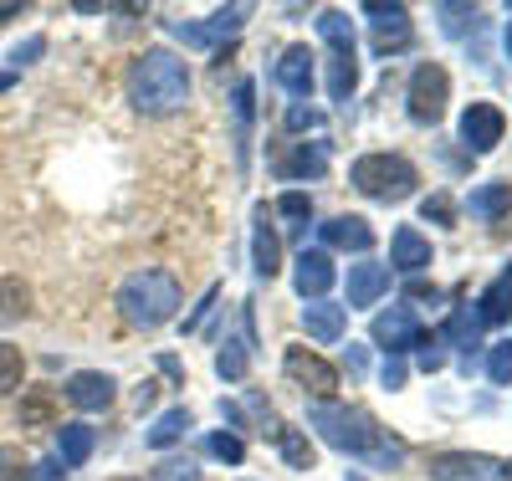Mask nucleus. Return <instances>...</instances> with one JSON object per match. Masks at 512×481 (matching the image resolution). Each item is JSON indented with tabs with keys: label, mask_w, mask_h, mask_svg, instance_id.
<instances>
[{
	"label": "nucleus",
	"mask_w": 512,
	"mask_h": 481,
	"mask_svg": "<svg viewBox=\"0 0 512 481\" xmlns=\"http://www.w3.org/2000/svg\"><path fill=\"white\" fill-rule=\"evenodd\" d=\"M420 318H415V308H390V313H379L374 318V343L379 348H390V359H400L405 348H420Z\"/></svg>",
	"instance_id": "9"
},
{
	"label": "nucleus",
	"mask_w": 512,
	"mask_h": 481,
	"mask_svg": "<svg viewBox=\"0 0 512 481\" xmlns=\"http://www.w3.org/2000/svg\"><path fill=\"white\" fill-rule=\"evenodd\" d=\"M323 169H328V149H323V144H313V149L303 144V149H297L292 159H282V164H277V174H282V180H308V174L318 180Z\"/></svg>",
	"instance_id": "24"
},
{
	"label": "nucleus",
	"mask_w": 512,
	"mask_h": 481,
	"mask_svg": "<svg viewBox=\"0 0 512 481\" xmlns=\"http://www.w3.org/2000/svg\"><path fill=\"white\" fill-rule=\"evenodd\" d=\"M26 481H67V471H62V461H36L26 471Z\"/></svg>",
	"instance_id": "41"
},
{
	"label": "nucleus",
	"mask_w": 512,
	"mask_h": 481,
	"mask_svg": "<svg viewBox=\"0 0 512 481\" xmlns=\"http://www.w3.org/2000/svg\"><path fill=\"white\" fill-rule=\"evenodd\" d=\"M251 98H256V87H251V82H236V118H241V134H246V123H251Z\"/></svg>",
	"instance_id": "40"
},
{
	"label": "nucleus",
	"mask_w": 512,
	"mask_h": 481,
	"mask_svg": "<svg viewBox=\"0 0 512 481\" xmlns=\"http://www.w3.org/2000/svg\"><path fill=\"white\" fill-rule=\"evenodd\" d=\"M379 379H384V389H400V384H405V364H400V359H384Z\"/></svg>",
	"instance_id": "43"
},
{
	"label": "nucleus",
	"mask_w": 512,
	"mask_h": 481,
	"mask_svg": "<svg viewBox=\"0 0 512 481\" xmlns=\"http://www.w3.org/2000/svg\"><path fill=\"white\" fill-rule=\"evenodd\" d=\"M31 313V287L21 277H0V318H26Z\"/></svg>",
	"instance_id": "26"
},
{
	"label": "nucleus",
	"mask_w": 512,
	"mask_h": 481,
	"mask_svg": "<svg viewBox=\"0 0 512 481\" xmlns=\"http://www.w3.org/2000/svg\"><path fill=\"white\" fill-rule=\"evenodd\" d=\"M57 415H62L57 389L36 384V389H26V395H21V425L26 430H47V425H57Z\"/></svg>",
	"instance_id": "18"
},
{
	"label": "nucleus",
	"mask_w": 512,
	"mask_h": 481,
	"mask_svg": "<svg viewBox=\"0 0 512 481\" xmlns=\"http://www.w3.org/2000/svg\"><path fill=\"white\" fill-rule=\"evenodd\" d=\"M21 16V6H16V0H11V6H0V26H6V21H16Z\"/></svg>",
	"instance_id": "47"
},
{
	"label": "nucleus",
	"mask_w": 512,
	"mask_h": 481,
	"mask_svg": "<svg viewBox=\"0 0 512 481\" xmlns=\"http://www.w3.org/2000/svg\"><path fill=\"white\" fill-rule=\"evenodd\" d=\"M16 77H21V72H11V67L0 72V93H11V87H16Z\"/></svg>",
	"instance_id": "46"
},
{
	"label": "nucleus",
	"mask_w": 512,
	"mask_h": 481,
	"mask_svg": "<svg viewBox=\"0 0 512 481\" xmlns=\"http://www.w3.org/2000/svg\"><path fill=\"white\" fill-rule=\"evenodd\" d=\"M502 41H507V57H512V21H507V31H502Z\"/></svg>",
	"instance_id": "48"
},
{
	"label": "nucleus",
	"mask_w": 512,
	"mask_h": 481,
	"mask_svg": "<svg viewBox=\"0 0 512 481\" xmlns=\"http://www.w3.org/2000/svg\"><path fill=\"white\" fill-rule=\"evenodd\" d=\"M472 215L477 221H502V215L512 210V185H502V180H492V185H482V190H472Z\"/></svg>",
	"instance_id": "21"
},
{
	"label": "nucleus",
	"mask_w": 512,
	"mask_h": 481,
	"mask_svg": "<svg viewBox=\"0 0 512 481\" xmlns=\"http://www.w3.org/2000/svg\"><path fill=\"white\" fill-rule=\"evenodd\" d=\"M241 21H246V6H231V11H216V16H210V41H216V36H236L241 31Z\"/></svg>",
	"instance_id": "33"
},
{
	"label": "nucleus",
	"mask_w": 512,
	"mask_h": 481,
	"mask_svg": "<svg viewBox=\"0 0 512 481\" xmlns=\"http://www.w3.org/2000/svg\"><path fill=\"white\" fill-rule=\"evenodd\" d=\"M277 210L287 215V221H297V226H303V221H308V215H313V200H308L303 190H287V195L277 200Z\"/></svg>",
	"instance_id": "34"
},
{
	"label": "nucleus",
	"mask_w": 512,
	"mask_h": 481,
	"mask_svg": "<svg viewBox=\"0 0 512 481\" xmlns=\"http://www.w3.org/2000/svg\"><path fill=\"white\" fill-rule=\"evenodd\" d=\"M93 441H98V435L88 430V425H57V461H62V471L67 466H82V461H88L93 456Z\"/></svg>",
	"instance_id": "19"
},
{
	"label": "nucleus",
	"mask_w": 512,
	"mask_h": 481,
	"mask_svg": "<svg viewBox=\"0 0 512 481\" xmlns=\"http://www.w3.org/2000/svg\"><path fill=\"white\" fill-rule=\"evenodd\" d=\"M267 435L277 441V451L287 456V466H292V471H313V446H308V441H303V435H297L292 425L272 420V430H267Z\"/></svg>",
	"instance_id": "22"
},
{
	"label": "nucleus",
	"mask_w": 512,
	"mask_h": 481,
	"mask_svg": "<svg viewBox=\"0 0 512 481\" xmlns=\"http://www.w3.org/2000/svg\"><path fill=\"white\" fill-rule=\"evenodd\" d=\"M246 364H251V359H246V343H241V338H226L221 354H216V374H221V379H246Z\"/></svg>",
	"instance_id": "29"
},
{
	"label": "nucleus",
	"mask_w": 512,
	"mask_h": 481,
	"mask_svg": "<svg viewBox=\"0 0 512 481\" xmlns=\"http://www.w3.org/2000/svg\"><path fill=\"white\" fill-rule=\"evenodd\" d=\"M169 31H175L185 47H210V31L205 26H185V21H169Z\"/></svg>",
	"instance_id": "38"
},
{
	"label": "nucleus",
	"mask_w": 512,
	"mask_h": 481,
	"mask_svg": "<svg viewBox=\"0 0 512 481\" xmlns=\"http://www.w3.org/2000/svg\"><path fill=\"white\" fill-rule=\"evenodd\" d=\"M128 98H134V108L149 113V118L180 113L190 103V67L175 52L149 47L134 67H128Z\"/></svg>",
	"instance_id": "2"
},
{
	"label": "nucleus",
	"mask_w": 512,
	"mask_h": 481,
	"mask_svg": "<svg viewBox=\"0 0 512 481\" xmlns=\"http://www.w3.org/2000/svg\"><path fill=\"white\" fill-rule=\"evenodd\" d=\"M185 430H190V410H185V405H175V410H164V415L149 425V435H144V441H149L154 451H169V446H175Z\"/></svg>",
	"instance_id": "23"
},
{
	"label": "nucleus",
	"mask_w": 512,
	"mask_h": 481,
	"mask_svg": "<svg viewBox=\"0 0 512 481\" xmlns=\"http://www.w3.org/2000/svg\"><path fill=\"white\" fill-rule=\"evenodd\" d=\"M487 374H492V384H512V343L487 348Z\"/></svg>",
	"instance_id": "30"
},
{
	"label": "nucleus",
	"mask_w": 512,
	"mask_h": 481,
	"mask_svg": "<svg viewBox=\"0 0 512 481\" xmlns=\"http://www.w3.org/2000/svg\"><path fill=\"white\" fill-rule=\"evenodd\" d=\"M318 123H323V113H313V108H303V103L287 108V128H318Z\"/></svg>",
	"instance_id": "42"
},
{
	"label": "nucleus",
	"mask_w": 512,
	"mask_h": 481,
	"mask_svg": "<svg viewBox=\"0 0 512 481\" xmlns=\"http://www.w3.org/2000/svg\"><path fill=\"white\" fill-rule=\"evenodd\" d=\"M477 318H482V323H507V318H512V272H507V277H497V282L482 292Z\"/></svg>",
	"instance_id": "25"
},
{
	"label": "nucleus",
	"mask_w": 512,
	"mask_h": 481,
	"mask_svg": "<svg viewBox=\"0 0 512 481\" xmlns=\"http://www.w3.org/2000/svg\"><path fill=\"white\" fill-rule=\"evenodd\" d=\"M308 425L323 435V446L344 451V456H364L374 466H400L405 461V446L390 441V430H384L369 410H359V405H328L323 400V405H313Z\"/></svg>",
	"instance_id": "1"
},
{
	"label": "nucleus",
	"mask_w": 512,
	"mask_h": 481,
	"mask_svg": "<svg viewBox=\"0 0 512 481\" xmlns=\"http://www.w3.org/2000/svg\"><path fill=\"white\" fill-rule=\"evenodd\" d=\"M420 215H425V221H441V226H446V221H451V205L436 195V200H425V205H420Z\"/></svg>",
	"instance_id": "44"
},
{
	"label": "nucleus",
	"mask_w": 512,
	"mask_h": 481,
	"mask_svg": "<svg viewBox=\"0 0 512 481\" xmlns=\"http://www.w3.org/2000/svg\"><path fill=\"white\" fill-rule=\"evenodd\" d=\"M410 118L415 123H441L446 118V103H451V77L441 62H420L410 72Z\"/></svg>",
	"instance_id": "5"
},
{
	"label": "nucleus",
	"mask_w": 512,
	"mask_h": 481,
	"mask_svg": "<svg viewBox=\"0 0 512 481\" xmlns=\"http://www.w3.org/2000/svg\"><path fill=\"white\" fill-rule=\"evenodd\" d=\"M134 400H139V410H149V405L159 400V384H139V395H134Z\"/></svg>",
	"instance_id": "45"
},
{
	"label": "nucleus",
	"mask_w": 512,
	"mask_h": 481,
	"mask_svg": "<svg viewBox=\"0 0 512 481\" xmlns=\"http://www.w3.org/2000/svg\"><path fill=\"white\" fill-rule=\"evenodd\" d=\"M41 52H47V36H31L26 47H16V52H11V72H21L26 62H36Z\"/></svg>",
	"instance_id": "36"
},
{
	"label": "nucleus",
	"mask_w": 512,
	"mask_h": 481,
	"mask_svg": "<svg viewBox=\"0 0 512 481\" xmlns=\"http://www.w3.org/2000/svg\"><path fill=\"white\" fill-rule=\"evenodd\" d=\"M349 185H354L359 195H369V200H405V195H415L420 174H415V164L400 159V154H364V159H354V169H349Z\"/></svg>",
	"instance_id": "4"
},
{
	"label": "nucleus",
	"mask_w": 512,
	"mask_h": 481,
	"mask_svg": "<svg viewBox=\"0 0 512 481\" xmlns=\"http://www.w3.org/2000/svg\"><path fill=\"white\" fill-rule=\"evenodd\" d=\"M318 231H323V241L338 246V251H369V246H374V226L364 221V215H333V221L318 226Z\"/></svg>",
	"instance_id": "16"
},
{
	"label": "nucleus",
	"mask_w": 512,
	"mask_h": 481,
	"mask_svg": "<svg viewBox=\"0 0 512 481\" xmlns=\"http://www.w3.org/2000/svg\"><path fill=\"white\" fill-rule=\"evenodd\" d=\"M175 308H180V282L169 272L149 267V272H134L118 287V313H123L128 328L154 333V328H164L169 318H175Z\"/></svg>",
	"instance_id": "3"
},
{
	"label": "nucleus",
	"mask_w": 512,
	"mask_h": 481,
	"mask_svg": "<svg viewBox=\"0 0 512 481\" xmlns=\"http://www.w3.org/2000/svg\"><path fill=\"white\" fill-rule=\"evenodd\" d=\"M384 292H390V267H379V261L349 267V308H374Z\"/></svg>",
	"instance_id": "14"
},
{
	"label": "nucleus",
	"mask_w": 512,
	"mask_h": 481,
	"mask_svg": "<svg viewBox=\"0 0 512 481\" xmlns=\"http://www.w3.org/2000/svg\"><path fill=\"white\" fill-rule=\"evenodd\" d=\"M436 16H441V31H446V36H461L466 21L477 26V6H436Z\"/></svg>",
	"instance_id": "31"
},
{
	"label": "nucleus",
	"mask_w": 512,
	"mask_h": 481,
	"mask_svg": "<svg viewBox=\"0 0 512 481\" xmlns=\"http://www.w3.org/2000/svg\"><path fill=\"white\" fill-rule=\"evenodd\" d=\"M477 333H482V318H477L472 308H456V313H451L446 338H451L456 348H477Z\"/></svg>",
	"instance_id": "28"
},
{
	"label": "nucleus",
	"mask_w": 512,
	"mask_h": 481,
	"mask_svg": "<svg viewBox=\"0 0 512 481\" xmlns=\"http://www.w3.org/2000/svg\"><path fill=\"white\" fill-rule=\"evenodd\" d=\"M113 379L108 374H98V369H82V374H72L67 379V389H62V395H67V405H77V410H88V415H98V410H108L113 405Z\"/></svg>",
	"instance_id": "11"
},
{
	"label": "nucleus",
	"mask_w": 512,
	"mask_h": 481,
	"mask_svg": "<svg viewBox=\"0 0 512 481\" xmlns=\"http://www.w3.org/2000/svg\"><path fill=\"white\" fill-rule=\"evenodd\" d=\"M313 62H318V57L303 47V41L282 52V62H277V82L287 87L292 98H308V93H313V77H318V67H313Z\"/></svg>",
	"instance_id": "13"
},
{
	"label": "nucleus",
	"mask_w": 512,
	"mask_h": 481,
	"mask_svg": "<svg viewBox=\"0 0 512 481\" xmlns=\"http://www.w3.org/2000/svg\"><path fill=\"white\" fill-rule=\"evenodd\" d=\"M282 369H287V379H292L297 389H308L318 405L338 389V369H333L328 359H318L313 348H287V354H282Z\"/></svg>",
	"instance_id": "6"
},
{
	"label": "nucleus",
	"mask_w": 512,
	"mask_h": 481,
	"mask_svg": "<svg viewBox=\"0 0 512 481\" xmlns=\"http://www.w3.org/2000/svg\"><path fill=\"white\" fill-rule=\"evenodd\" d=\"M154 481H200V466L195 461H164V466H154Z\"/></svg>",
	"instance_id": "35"
},
{
	"label": "nucleus",
	"mask_w": 512,
	"mask_h": 481,
	"mask_svg": "<svg viewBox=\"0 0 512 481\" xmlns=\"http://www.w3.org/2000/svg\"><path fill=\"white\" fill-rule=\"evenodd\" d=\"M277 261H282V246H277V236H272V226H267V205H256V226H251V267H256V277H262V282H272V277H277Z\"/></svg>",
	"instance_id": "15"
},
{
	"label": "nucleus",
	"mask_w": 512,
	"mask_h": 481,
	"mask_svg": "<svg viewBox=\"0 0 512 481\" xmlns=\"http://www.w3.org/2000/svg\"><path fill=\"white\" fill-rule=\"evenodd\" d=\"M502 134H507V118L497 103H472L461 113V144L472 154H492L502 144Z\"/></svg>",
	"instance_id": "7"
},
{
	"label": "nucleus",
	"mask_w": 512,
	"mask_h": 481,
	"mask_svg": "<svg viewBox=\"0 0 512 481\" xmlns=\"http://www.w3.org/2000/svg\"><path fill=\"white\" fill-rule=\"evenodd\" d=\"M502 481H512V461H502Z\"/></svg>",
	"instance_id": "49"
},
{
	"label": "nucleus",
	"mask_w": 512,
	"mask_h": 481,
	"mask_svg": "<svg viewBox=\"0 0 512 481\" xmlns=\"http://www.w3.org/2000/svg\"><path fill=\"white\" fill-rule=\"evenodd\" d=\"M292 287H297V297H303V302H323V292L333 287V261H328V251H303V256H297Z\"/></svg>",
	"instance_id": "12"
},
{
	"label": "nucleus",
	"mask_w": 512,
	"mask_h": 481,
	"mask_svg": "<svg viewBox=\"0 0 512 481\" xmlns=\"http://www.w3.org/2000/svg\"><path fill=\"white\" fill-rule=\"evenodd\" d=\"M431 481H502V461L466 456V451H441V456H431Z\"/></svg>",
	"instance_id": "8"
},
{
	"label": "nucleus",
	"mask_w": 512,
	"mask_h": 481,
	"mask_svg": "<svg viewBox=\"0 0 512 481\" xmlns=\"http://www.w3.org/2000/svg\"><path fill=\"white\" fill-rule=\"evenodd\" d=\"M205 446H210V456H221V461H231V466H236V461L246 456V446H241V435H231V430H216V435H210Z\"/></svg>",
	"instance_id": "32"
},
{
	"label": "nucleus",
	"mask_w": 512,
	"mask_h": 481,
	"mask_svg": "<svg viewBox=\"0 0 512 481\" xmlns=\"http://www.w3.org/2000/svg\"><path fill=\"white\" fill-rule=\"evenodd\" d=\"M390 267L395 272H425L431 267V241H425L415 226H400L390 241Z\"/></svg>",
	"instance_id": "17"
},
{
	"label": "nucleus",
	"mask_w": 512,
	"mask_h": 481,
	"mask_svg": "<svg viewBox=\"0 0 512 481\" xmlns=\"http://www.w3.org/2000/svg\"><path fill=\"white\" fill-rule=\"evenodd\" d=\"M364 16L374 21V52H379V57L410 47V11H405V6H379V0H369Z\"/></svg>",
	"instance_id": "10"
},
{
	"label": "nucleus",
	"mask_w": 512,
	"mask_h": 481,
	"mask_svg": "<svg viewBox=\"0 0 512 481\" xmlns=\"http://www.w3.org/2000/svg\"><path fill=\"white\" fill-rule=\"evenodd\" d=\"M216 302H221V287H210V292L200 297V308H195V313L185 318V333H195V328H200V323L210 318V308H216Z\"/></svg>",
	"instance_id": "37"
},
{
	"label": "nucleus",
	"mask_w": 512,
	"mask_h": 481,
	"mask_svg": "<svg viewBox=\"0 0 512 481\" xmlns=\"http://www.w3.org/2000/svg\"><path fill=\"white\" fill-rule=\"evenodd\" d=\"M303 323H308V333H313L318 343H338V338H344L349 313L333 308V302H313V308H303Z\"/></svg>",
	"instance_id": "20"
},
{
	"label": "nucleus",
	"mask_w": 512,
	"mask_h": 481,
	"mask_svg": "<svg viewBox=\"0 0 512 481\" xmlns=\"http://www.w3.org/2000/svg\"><path fill=\"white\" fill-rule=\"evenodd\" d=\"M420 369H425V374H436V369H446V354H441V348H436L431 338H420Z\"/></svg>",
	"instance_id": "39"
},
{
	"label": "nucleus",
	"mask_w": 512,
	"mask_h": 481,
	"mask_svg": "<svg viewBox=\"0 0 512 481\" xmlns=\"http://www.w3.org/2000/svg\"><path fill=\"white\" fill-rule=\"evenodd\" d=\"M26 379V354L16 343H0V395H16Z\"/></svg>",
	"instance_id": "27"
}]
</instances>
